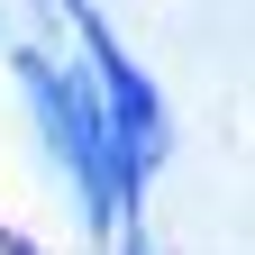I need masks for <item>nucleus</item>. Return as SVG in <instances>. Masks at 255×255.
Segmentation results:
<instances>
[{
  "instance_id": "f03ea898",
  "label": "nucleus",
  "mask_w": 255,
  "mask_h": 255,
  "mask_svg": "<svg viewBox=\"0 0 255 255\" xmlns=\"http://www.w3.org/2000/svg\"><path fill=\"white\" fill-rule=\"evenodd\" d=\"M137 255H146V246H137Z\"/></svg>"
},
{
  "instance_id": "f257e3e1",
  "label": "nucleus",
  "mask_w": 255,
  "mask_h": 255,
  "mask_svg": "<svg viewBox=\"0 0 255 255\" xmlns=\"http://www.w3.org/2000/svg\"><path fill=\"white\" fill-rule=\"evenodd\" d=\"M18 73H27V91H37V110H46V137H55V155H64V164H73V182H82L91 219H119L128 182H119V155H110L101 91H91L82 73H55L46 55H18Z\"/></svg>"
}]
</instances>
